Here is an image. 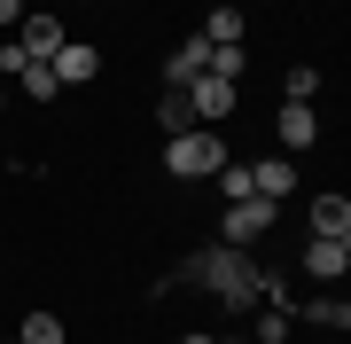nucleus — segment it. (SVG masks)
<instances>
[{
    "instance_id": "nucleus-1",
    "label": "nucleus",
    "mask_w": 351,
    "mask_h": 344,
    "mask_svg": "<svg viewBox=\"0 0 351 344\" xmlns=\"http://www.w3.org/2000/svg\"><path fill=\"white\" fill-rule=\"evenodd\" d=\"M172 282H195V290H211L219 306H234V313H250V306H281V274H265L250 251H234V242H219V251H195L188 266H180Z\"/></svg>"
},
{
    "instance_id": "nucleus-2",
    "label": "nucleus",
    "mask_w": 351,
    "mask_h": 344,
    "mask_svg": "<svg viewBox=\"0 0 351 344\" xmlns=\"http://www.w3.org/2000/svg\"><path fill=\"white\" fill-rule=\"evenodd\" d=\"M226 157H234V149H226L219 126H188V133L164 141V172H172V180H211Z\"/></svg>"
},
{
    "instance_id": "nucleus-3",
    "label": "nucleus",
    "mask_w": 351,
    "mask_h": 344,
    "mask_svg": "<svg viewBox=\"0 0 351 344\" xmlns=\"http://www.w3.org/2000/svg\"><path fill=\"white\" fill-rule=\"evenodd\" d=\"M180 94H188V117H195V126H226V117L242 110V87H234V78H211V71L188 78Z\"/></svg>"
},
{
    "instance_id": "nucleus-4",
    "label": "nucleus",
    "mask_w": 351,
    "mask_h": 344,
    "mask_svg": "<svg viewBox=\"0 0 351 344\" xmlns=\"http://www.w3.org/2000/svg\"><path fill=\"white\" fill-rule=\"evenodd\" d=\"M274 211H281V204H265V196H242V204H226V219H219V235L234 242V251H250L258 235H274Z\"/></svg>"
},
{
    "instance_id": "nucleus-5",
    "label": "nucleus",
    "mask_w": 351,
    "mask_h": 344,
    "mask_svg": "<svg viewBox=\"0 0 351 344\" xmlns=\"http://www.w3.org/2000/svg\"><path fill=\"white\" fill-rule=\"evenodd\" d=\"M8 39H16V47H24V63H47V55L63 47L71 32H63V16H47V8H24V24H16Z\"/></svg>"
},
{
    "instance_id": "nucleus-6",
    "label": "nucleus",
    "mask_w": 351,
    "mask_h": 344,
    "mask_svg": "<svg viewBox=\"0 0 351 344\" xmlns=\"http://www.w3.org/2000/svg\"><path fill=\"white\" fill-rule=\"evenodd\" d=\"M304 274L313 282H343L351 274V235H313L304 242Z\"/></svg>"
},
{
    "instance_id": "nucleus-7",
    "label": "nucleus",
    "mask_w": 351,
    "mask_h": 344,
    "mask_svg": "<svg viewBox=\"0 0 351 344\" xmlns=\"http://www.w3.org/2000/svg\"><path fill=\"white\" fill-rule=\"evenodd\" d=\"M47 63H55V78H63V87H94V78H101V47H86V39H63Z\"/></svg>"
},
{
    "instance_id": "nucleus-8",
    "label": "nucleus",
    "mask_w": 351,
    "mask_h": 344,
    "mask_svg": "<svg viewBox=\"0 0 351 344\" xmlns=\"http://www.w3.org/2000/svg\"><path fill=\"white\" fill-rule=\"evenodd\" d=\"M203 55H211V39H203V32H188V39H180V47L172 55H164V87H188V78H203Z\"/></svg>"
},
{
    "instance_id": "nucleus-9",
    "label": "nucleus",
    "mask_w": 351,
    "mask_h": 344,
    "mask_svg": "<svg viewBox=\"0 0 351 344\" xmlns=\"http://www.w3.org/2000/svg\"><path fill=\"white\" fill-rule=\"evenodd\" d=\"M274 133H281V149H313V141H320L313 102H281V110H274Z\"/></svg>"
},
{
    "instance_id": "nucleus-10",
    "label": "nucleus",
    "mask_w": 351,
    "mask_h": 344,
    "mask_svg": "<svg viewBox=\"0 0 351 344\" xmlns=\"http://www.w3.org/2000/svg\"><path fill=\"white\" fill-rule=\"evenodd\" d=\"M250 188L265 204H289V196H297V165H289V157H265V165H250Z\"/></svg>"
},
{
    "instance_id": "nucleus-11",
    "label": "nucleus",
    "mask_w": 351,
    "mask_h": 344,
    "mask_svg": "<svg viewBox=\"0 0 351 344\" xmlns=\"http://www.w3.org/2000/svg\"><path fill=\"white\" fill-rule=\"evenodd\" d=\"M313 235H351V196H313Z\"/></svg>"
},
{
    "instance_id": "nucleus-12",
    "label": "nucleus",
    "mask_w": 351,
    "mask_h": 344,
    "mask_svg": "<svg viewBox=\"0 0 351 344\" xmlns=\"http://www.w3.org/2000/svg\"><path fill=\"white\" fill-rule=\"evenodd\" d=\"M203 39H211V47H242V8L234 0H219V8L203 16Z\"/></svg>"
},
{
    "instance_id": "nucleus-13",
    "label": "nucleus",
    "mask_w": 351,
    "mask_h": 344,
    "mask_svg": "<svg viewBox=\"0 0 351 344\" xmlns=\"http://www.w3.org/2000/svg\"><path fill=\"white\" fill-rule=\"evenodd\" d=\"M16 78H24V94H32L39 110H47V102H63V78H55V63H24Z\"/></svg>"
},
{
    "instance_id": "nucleus-14",
    "label": "nucleus",
    "mask_w": 351,
    "mask_h": 344,
    "mask_svg": "<svg viewBox=\"0 0 351 344\" xmlns=\"http://www.w3.org/2000/svg\"><path fill=\"white\" fill-rule=\"evenodd\" d=\"M16 344H71V329H63V313H24Z\"/></svg>"
},
{
    "instance_id": "nucleus-15",
    "label": "nucleus",
    "mask_w": 351,
    "mask_h": 344,
    "mask_svg": "<svg viewBox=\"0 0 351 344\" xmlns=\"http://www.w3.org/2000/svg\"><path fill=\"white\" fill-rule=\"evenodd\" d=\"M211 188L226 196V204H242V196H258V188H250V165H234V157H226V165L211 172Z\"/></svg>"
},
{
    "instance_id": "nucleus-16",
    "label": "nucleus",
    "mask_w": 351,
    "mask_h": 344,
    "mask_svg": "<svg viewBox=\"0 0 351 344\" xmlns=\"http://www.w3.org/2000/svg\"><path fill=\"white\" fill-rule=\"evenodd\" d=\"M156 126H164V141H172V133H188V126H195V117H188V94H172V87H164V102H156Z\"/></svg>"
},
{
    "instance_id": "nucleus-17",
    "label": "nucleus",
    "mask_w": 351,
    "mask_h": 344,
    "mask_svg": "<svg viewBox=\"0 0 351 344\" xmlns=\"http://www.w3.org/2000/svg\"><path fill=\"white\" fill-rule=\"evenodd\" d=\"M203 71H211V78H234V87H242L250 55H242V47H211V55H203Z\"/></svg>"
},
{
    "instance_id": "nucleus-18",
    "label": "nucleus",
    "mask_w": 351,
    "mask_h": 344,
    "mask_svg": "<svg viewBox=\"0 0 351 344\" xmlns=\"http://www.w3.org/2000/svg\"><path fill=\"white\" fill-rule=\"evenodd\" d=\"M258 344H289V306H265L258 313Z\"/></svg>"
},
{
    "instance_id": "nucleus-19",
    "label": "nucleus",
    "mask_w": 351,
    "mask_h": 344,
    "mask_svg": "<svg viewBox=\"0 0 351 344\" xmlns=\"http://www.w3.org/2000/svg\"><path fill=\"white\" fill-rule=\"evenodd\" d=\"M313 94H320V71L297 63V71H289V102H313Z\"/></svg>"
},
{
    "instance_id": "nucleus-20",
    "label": "nucleus",
    "mask_w": 351,
    "mask_h": 344,
    "mask_svg": "<svg viewBox=\"0 0 351 344\" xmlns=\"http://www.w3.org/2000/svg\"><path fill=\"white\" fill-rule=\"evenodd\" d=\"M304 313H313V321H328V329H343V321H351V313H343V297H313Z\"/></svg>"
},
{
    "instance_id": "nucleus-21",
    "label": "nucleus",
    "mask_w": 351,
    "mask_h": 344,
    "mask_svg": "<svg viewBox=\"0 0 351 344\" xmlns=\"http://www.w3.org/2000/svg\"><path fill=\"white\" fill-rule=\"evenodd\" d=\"M24 71V47H16V39H0V78H16Z\"/></svg>"
},
{
    "instance_id": "nucleus-22",
    "label": "nucleus",
    "mask_w": 351,
    "mask_h": 344,
    "mask_svg": "<svg viewBox=\"0 0 351 344\" xmlns=\"http://www.w3.org/2000/svg\"><path fill=\"white\" fill-rule=\"evenodd\" d=\"M24 24V0H0V32H16Z\"/></svg>"
},
{
    "instance_id": "nucleus-23",
    "label": "nucleus",
    "mask_w": 351,
    "mask_h": 344,
    "mask_svg": "<svg viewBox=\"0 0 351 344\" xmlns=\"http://www.w3.org/2000/svg\"><path fill=\"white\" fill-rule=\"evenodd\" d=\"M0 117H8V78H0Z\"/></svg>"
},
{
    "instance_id": "nucleus-24",
    "label": "nucleus",
    "mask_w": 351,
    "mask_h": 344,
    "mask_svg": "<svg viewBox=\"0 0 351 344\" xmlns=\"http://www.w3.org/2000/svg\"><path fill=\"white\" fill-rule=\"evenodd\" d=\"M24 8H32V0H24Z\"/></svg>"
}]
</instances>
